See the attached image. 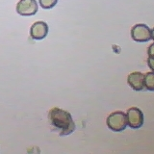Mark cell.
Wrapping results in <instances>:
<instances>
[{
    "label": "cell",
    "instance_id": "obj_1",
    "mask_svg": "<svg viewBox=\"0 0 154 154\" xmlns=\"http://www.w3.org/2000/svg\"><path fill=\"white\" fill-rule=\"evenodd\" d=\"M48 120L52 129L60 136H67L75 130V123L70 113L61 108L50 109L48 112Z\"/></svg>",
    "mask_w": 154,
    "mask_h": 154
},
{
    "label": "cell",
    "instance_id": "obj_2",
    "mask_svg": "<svg viewBox=\"0 0 154 154\" xmlns=\"http://www.w3.org/2000/svg\"><path fill=\"white\" fill-rule=\"evenodd\" d=\"M107 126L114 132H122L127 126L126 114L122 111H116L110 114L106 120Z\"/></svg>",
    "mask_w": 154,
    "mask_h": 154
},
{
    "label": "cell",
    "instance_id": "obj_3",
    "mask_svg": "<svg viewBox=\"0 0 154 154\" xmlns=\"http://www.w3.org/2000/svg\"><path fill=\"white\" fill-rule=\"evenodd\" d=\"M131 37L135 42H146L151 40V30L146 24L139 23L132 27Z\"/></svg>",
    "mask_w": 154,
    "mask_h": 154
},
{
    "label": "cell",
    "instance_id": "obj_4",
    "mask_svg": "<svg viewBox=\"0 0 154 154\" xmlns=\"http://www.w3.org/2000/svg\"><path fill=\"white\" fill-rule=\"evenodd\" d=\"M38 9L36 0H19L17 4V13L22 17L34 16L38 12Z\"/></svg>",
    "mask_w": 154,
    "mask_h": 154
},
{
    "label": "cell",
    "instance_id": "obj_5",
    "mask_svg": "<svg viewBox=\"0 0 154 154\" xmlns=\"http://www.w3.org/2000/svg\"><path fill=\"white\" fill-rule=\"evenodd\" d=\"M127 125L131 128L137 129L143 126V114L137 107H132L127 110L126 113Z\"/></svg>",
    "mask_w": 154,
    "mask_h": 154
},
{
    "label": "cell",
    "instance_id": "obj_6",
    "mask_svg": "<svg viewBox=\"0 0 154 154\" xmlns=\"http://www.w3.org/2000/svg\"><path fill=\"white\" fill-rule=\"evenodd\" d=\"M48 34V25L45 21H36L30 28V36L33 40H43Z\"/></svg>",
    "mask_w": 154,
    "mask_h": 154
},
{
    "label": "cell",
    "instance_id": "obj_7",
    "mask_svg": "<svg viewBox=\"0 0 154 154\" xmlns=\"http://www.w3.org/2000/svg\"><path fill=\"white\" fill-rule=\"evenodd\" d=\"M127 83L135 91H142L144 88V74L142 72L135 71L127 77Z\"/></svg>",
    "mask_w": 154,
    "mask_h": 154
},
{
    "label": "cell",
    "instance_id": "obj_8",
    "mask_svg": "<svg viewBox=\"0 0 154 154\" xmlns=\"http://www.w3.org/2000/svg\"><path fill=\"white\" fill-rule=\"evenodd\" d=\"M144 88L148 91H154V71L144 74Z\"/></svg>",
    "mask_w": 154,
    "mask_h": 154
},
{
    "label": "cell",
    "instance_id": "obj_9",
    "mask_svg": "<svg viewBox=\"0 0 154 154\" xmlns=\"http://www.w3.org/2000/svg\"><path fill=\"white\" fill-rule=\"evenodd\" d=\"M41 7L43 9H52L58 3V0H38Z\"/></svg>",
    "mask_w": 154,
    "mask_h": 154
},
{
    "label": "cell",
    "instance_id": "obj_10",
    "mask_svg": "<svg viewBox=\"0 0 154 154\" xmlns=\"http://www.w3.org/2000/svg\"><path fill=\"white\" fill-rule=\"evenodd\" d=\"M147 65L149 67H150V69H152V71H154V57H148Z\"/></svg>",
    "mask_w": 154,
    "mask_h": 154
},
{
    "label": "cell",
    "instance_id": "obj_11",
    "mask_svg": "<svg viewBox=\"0 0 154 154\" xmlns=\"http://www.w3.org/2000/svg\"><path fill=\"white\" fill-rule=\"evenodd\" d=\"M147 53H148V57H154V42L149 45Z\"/></svg>",
    "mask_w": 154,
    "mask_h": 154
},
{
    "label": "cell",
    "instance_id": "obj_12",
    "mask_svg": "<svg viewBox=\"0 0 154 154\" xmlns=\"http://www.w3.org/2000/svg\"><path fill=\"white\" fill-rule=\"evenodd\" d=\"M151 38H152V40H154V28L151 30Z\"/></svg>",
    "mask_w": 154,
    "mask_h": 154
}]
</instances>
